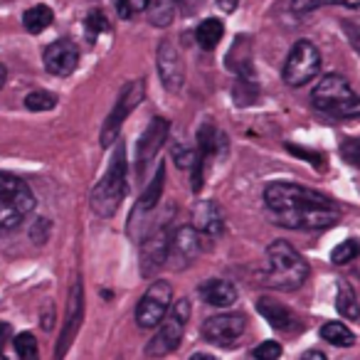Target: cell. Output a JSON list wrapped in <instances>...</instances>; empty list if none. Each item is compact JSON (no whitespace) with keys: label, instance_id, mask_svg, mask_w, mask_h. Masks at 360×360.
Instances as JSON below:
<instances>
[{"label":"cell","instance_id":"cell-1","mask_svg":"<svg viewBox=\"0 0 360 360\" xmlns=\"http://www.w3.org/2000/svg\"><path fill=\"white\" fill-rule=\"evenodd\" d=\"M264 205L271 220L289 230H323L340 220V207L330 198L296 183H269Z\"/></svg>","mask_w":360,"mask_h":360},{"label":"cell","instance_id":"cell-2","mask_svg":"<svg viewBox=\"0 0 360 360\" xmlns=\"http://www.w3.org/2000/svg\"><path fill=\"white\" fill-rule=\"evenodd\" d=\"M309 279V264L306 259L284 240H276L266 250V271L262 284L276 291H294Z\"/></svg>","mask_w":360,"mask_h":360},{"label":"cell","instance_id":"cell-3","mask_svg":"<svg viewBox=\"0 0 360 360\" xmlns=\"http://www.w3.org/2000/svg\"><path fill=\"white\" fill-rule=\"evenodd\" d=\"M126 146L119 143L109 160V168L91 191V210L99 217H111L124 202L129 186H126Z\"/></svg>","mask_w":360,"mask_h":360},{"label":"cell","instance_id":"cell-4","mask_svg":"<svg viewBox=\"0 0 360 360\" xmlns=\"http://www.w3.org/2000/svg\"><path fill=\"white\" fill-rule=\"evenodd\" d=\"M311 101L319 111L335 119H360V96L340 75H326L311 91Z\"/></svg>","mask_w":360,"mask_h":360},{"label":"cell","instance_id":"cell-5","mask_svg":"<svg viewBox=\"0 0 360 360\" xmlns=\"http://www.w3.org/2000/svg\"><path fill=\"white\" fill-rule=\"evenodd\" d=\"M35 210V195L25 180L0 173V232L15 230Z\"/></svg>","mask_w":360,"mask_h":360},{"label":"cell","instance_id":"cell-6","mask_svg":"<svg viewBox=\"0 0 360 360\" xmlns=\"http://www.w3.org/2000/svg\"><path fill=\"white\" fill-rule=\"evenodd\" d=\"M191 311H193V306L188 299H178L175 304H170L168 314H165L163 321L155 326V328H158L155 335L148 340V345H146V355L158 358V355L173 353V350L180 345V340H183L188 319H191Z\"/></svg>","mask_w":360,"mask_h":360},{"label":"cell","instance_id":"cell-7","mask_svg":"<svg viewBox=\"0 0 360 360\" xmlns=\"http://www.w3.org/2000/svg\"><path fill=\"white\" fill-rule=\"evenodd\" d=\"M170 215H173V210H170ZM170 215L158 217L155 225H148L141 235V274L143 276H153L160 266H165V255H168L170 235H173Z\"/></svg>","mask_w":360,"mask_h":360},{"label":"cell","instance_id":"cell-8","mask_svg":"<svg viewBox=\"0 0 360 360\" xmlns=\"http://www.w3.org/2000/svg\"><path fill=\"white\" fill-rule=\"evenodd\" d=\"M319 72H321L319 47L311 40L294 42V47H291L289 57H286V62H284V70H281L284 84L304 86V84H309L314 77H319Z\"/></svg>","mask_w":360,"mask_h":360},{"label":"cell","instance_id":"cell-9","mask_svg":"<svg viewBox=\"0 0 360 360\" xmlns=\"http://www.w3.org/2000/svg\"><path fill=\"white\" fill-rule=\"evenodd\" d=\"M143 96H146V86H143V82H141V79L131 82V84H126L124 89H121L114 109H111V114L106 116L104 126H101L99 141H101V146H104V148H106V146L116 143V139H119V134H121V126L126 124V119L131 116V111H134L136 106L143 101Z\"/></svg>","mask_w":360,"mask_h":360},{"label":"cell","instance_id":"cell-10","mask_svg":"<svg viewBox=\"0 0 360 360\" xmlns=\"http://www.w3.org/2000/svg\"><path fill=\"white\" fill-rule=\"evenodd\" d=\"M170 301H173V289L168 281H153L136 306V323L141 328H155L168 314Z\"/></svg>","mask_w":360,"mask_h":360},{"label":"cell","instance_id":"cell-11","mask_svg":"<svg viewBox=\"0 0 360 360\" xmlns=\"http://www.w3.org/2000/svg\"><path fill=\"white\" fill-rule=\"evenodd\" d=\"M202 252V235L195 227H178L170 235V245H168V255H165V266L180 271L191 266L193 262L200 257Z\"/></svg>","mask_w":360,"mask_h":360},{"label":"cell","instance_id":"cell-12","mask_svg":"<svg viewBox=\"0 0 360 360\" xmlns=\"http://www.w3.org/2000/svg\"><path fill=\"white\" fill-rule=\"evenodd\" d=\"M227 150V136L215 129V124H202L198 131V163L193 165V191H200L205 183V163L215 155H222Z\"/></svg>","mask_w":360,"mask_h":360},{"label":"cell","instance_id":"cell-13","mask_svg":"<svg viewBox=\"0 0 360 360\" xmlns=\"http://www.w3.org/2000/svg\"><path fill=\"white\" fill-rule=\"evenodd\" d=\"M163 183H165V165H158L153 180L148 183V188L143 191V195L139 198L134 212H131L129 227H126V232H129L131 240H136V230H139V225H143V232H146V227H148L150 215H153V210L160 202V195H163Z\"/></svg>","mask_w":360,"mask_h":360},{"label":"cell","instance_id":"cell-14","mask_svg":"<svg viewBox=\"0 0 360 360\" xmlns=\"http://www.w3.org/2000/svg\"><path fill=\"white\" fill-rule=\"evenodd\" d=\"M158 77L163 82V86L168 91H180L186 84V62L180 57V52L175 50V45L170 40H163L158 45Z\"/></svg>","mask_w":360,"mask_h":360},{"label":"cell","instance_id":"cell-15","mask_svg":"<svg viewBox=\"0 0 360 360\" xmlns=\"http://www.w3.org/2000/svg\"><path fill=\"white\" fill-rule=\"evenodd\" d=\"M247 328V319L242 314L212 316L202 323V338L212 345H232Z\"/></svg>","mask_w":360,"mask_h":360},{"label":"cell","instance_id":"cell-16","mask_svg":"<svg viewBox=\"0 0 360 360\" xmlns=\"http://www.w3.org/2000/svg\"><path fill=\"white\" fill-rule=\"evenodd\" d=\"M168 131L170 124L160 116H155L153 121L148 124V129L143 131L139 141V148H136V168H139V175H143V170L153 163V158L160 153L163 143L168 141Z\"/></svg>","mask_w":360,"mask_h":360},{"label":"cell","instance_id":"cell-17","mask_svg":"<svg viewBox=\"0 0 360 360\" xmlns=\"http://www.w3.org/2000/svg\"><path fill=\"white\" fill-rule=\"evenodd\" d=\"M45 70L55 77H70L79 65V50L72 40H55L42 52Z\"/></svg>","mask_w":360,"mask_h":360},{"label":"cell","instance_id":"cell-18","mask_svg":"<svg viewBox=\"0 0 360 360\" xmlns=\"http://www.w3.org/2000/svg\"><path fill=\"white\" fill-rule=\"evenodd\" d=\"M82 319H84V291H82V281H75L70 291V301H67V321H65V330L60 335V345H57L55 355L62 358V355L70 350L72 340H75L77 330L82 326Z\"/></svg>","mask_w":360,"mask_h":360},{"label":"cell","instance_id":"cell-19","mask_svg":"<svg viewBox=\"0 0 360 360\" xmlns=\"http://www.w3.org/2000/svg\"><path fill=\"white\" fill-rule=\"evenodd\" d=\"M193 227L202 237H220L225 232V212L215 200L198 202L195 212H193Z\"/></svg>","mask_w":360,"mask_h":360},{"label":"cell","instance_id":"cell-20","mask_svg":"<svg viewBox=\"0 0 360 360\" xmlns=\"http://www.w3.org/2000/svg\"><path fill=\"white\" fill-rule=\"evenodd\" d=\"M257 311L274 326L276 330H296L299 328V319L291 309H286L284 304L274 299H259L257 301Z\"/></svg>","mask_w":360,"mask_h":360},{"label":"cell","instance_id":"cell-21","mask_svg":"<svg viewBox=\"0 0 360 360\" xmlns=\"http://www.w3.org/2000/svg\"><path fill=\"white\" fill-rule=\"evenodd\" d=\"M200 296L210 306H217V309H230V306L237 301V289L225 279H210L200 286Z\"/></svg>","mask_w":360,"mask_h":360},{"label":"cell","instance_id":"cell-22","mask_svg":"<svg viewBox=\"0 0 360 360\" xmlns=\"http://www.w3.org/2000/svg\"><path fill=\"white\" fill-rule=\"evenodd\" d=\"M143 13L153 27H168L175 18V0H146Z\"/></svg>","mask_w":360,"mask_h":360},{"label":"cell","instance_id":"cell-23","mask_svg":"<svg viewBox=\"0 0 360 360\" xmlns=\"http://www.w3.org/2000/svg\"><path fill=\"white\" fill-rule=\"evenodd\" d=\"M222 35H225V25H222L217 18H207V20H202L200 25L195 27V40L202 50H215V47L220 45Z\"/></svg>","mask_w":360,"mask_h":360},{"label":"cell","instance_id":"cell-24","mask_svg":"<svg viewBox=\"0 0 360 360\" xmlns=\"http://www.w3.org/2000/svg\"><path fill=\"white\" fill-rule=\"evenodd\" d=\"M52 20H55V13H52L50 6H32L30 11H25V15H22V25H25V30L30 32V35L45 32L47 27L52 25Z\"/></svg>","mask_w":360,"mask_h":360},{"label":"cell","instance_id":"cell-25","mask_svg":"<svg viewBox=\"0 0 360 360\" xmlns=\"http://www.w3.org/2000/svg\"><path fill=\"white\" fill-rule=\"evenodd\" d=\"M335 309L343 319L348 321H358L360 319V306L358 299H355V291L350 289V284L340 281L338 284V294H335Z\"/></svg>","mask_w":360,"mask_h":360},{"label":"cell","instance_id":"cell-26","mask_svg":"<svg viewBox=\"0 0 360 360\" xmlns=\"http://www.w3.org/2000/svg\"><path fill=\"white\" fill-rule=\"evenodd\" d=\"M321 338L328 340L330 345H338V348H350V345L355 343L353 330H350L345 323H340V321H328V323H323Z\"/></svg>","mask_w":360,"mask_h":360},{"label":"cell","instance_id":"cell-27","mask_svg":"<svg viewBox=\"0 0 360 360\" xmlns=\"http://www.w3.org/2000/svg\"><path fill=\"white\" fill-rule=\"evenodd\" d=\"M326 6H340V8H350V11H358L360 0H294L296 13H311Z\"/></svg>","mask_w":360,"mask_h":360},{"label":"cell","instance_id":"cell-28","mask_svg":"<svg viewBox=\"0 0 360 360\" xmlns=\"http://www.w3.org/2000/svg\"><path fill=\"white\" fill-rule=\"evenodd\" d=\"M22 104H25L27 111H52L57 106V96L52 94V91L37 89V91H30Z\"/></svg>","mask_w":360,"mask_h":360},{"label":"cell","instance_id":"cell-29","mask_svg":"<svg viewBox=\"0 0 360 360\" xmlns=\"http://www.w3.org/2000/svg\"><path fill=\"white\" fill-rule=\"evenodd\" d=\"M106 30H109V20H106V15L101 11H91L89 15L84 18V32H86V40L89 42H94L96 37Z\"/></svg>","mask_w":360,"mask_h":360},{"label":"cell","instance_id":"cell-30","mask_svg":"<svg viewBox=\"0 0 360 360\" xmlns=\"http://www.w3.org/2000/svg\"><path fill=\"white\" fill-rule=\"evenodd\" d=\"M170 153H173L175 165H178V168H183V170H193V165L198 163V148H193V146L173 143Z\"/></svg>","mask_w":360,"mask_h":360},{"label":"cell","instance_id":"cell-31","mask_svg":"<svg viewBox=\"0 0 360 360\" xmlns=\"http://www.w3.org/2000/svg\"><path fill=\"white\" fill-rule=\"evenodd\" d=\"M358 255H360V242L350 237V240H345L343 245H338L330 252V262H333V264H348V262H353Z\"/></svg>","mask_w":360,"mask_h":360},{"label":"cell","instance_id":"cell-32","mask_svg":"<svg viewBox=\"0 0 360 360\" xmlns=\"http://www.w3.org/2000/svg\"><path fill=\"white\" fill-rule=\"evenodd\" d=\"M13 345H15V353L20 355L22 360H32L37 358V340L32 333H18L15 340H13Z\"/></svg>","mask_w":360,"mask_h":360},{"label":"cell","instance_id":"cell-33","mask_svg":"<svg viewBox=\"0 0 360 360\" xmlns=\"http://www.w3.org/2000/svg\"><path fill=\"white\" fill-rule=\"evenodd\" d=\"M114 8L121 20H131L146 11V0H114Z\"/></svg>","mask_w":360,"mask_h":360},{"label":"cell","instance_id":"cell-34","mask_svg":"<svg viewBox=\"0 0 360 360\" xmlns=\"http://www.w3.org/2000/svg\"><path fill=\"white\" fill-rule=\"evenodd\" d=\"M340 158L360 170V139H345L340 143Z\"/></svg>","mask_w":360,"mask_h":360},{"label":"cell","instance_id":"cell-35","mask_svg":"<svg viewBox=\"0 0 360 360\" xmlns=\"http://www.w3.org/2000/svg\"><path fill=\"white\" fill-rule=\"evenodd\" d=\"M286 148H289V153L299 155V158L311 160V163H314V168H316V170H323V168H326V155L314 153V150H309V148H299V146H294V143H286Z\"/></svg>","mask_w":360,"mask_h":360},{"label":"cell","instance_id":"cell-36","mask_svg":"<svg viewBox=\"0 0 360 360\" xmlns=\"http://www.w3.org/2000/svg\"><path fill=\"white\" fill-rule=\"evenodd\" d=\"M252 355H255V358H259V360H274V358H279V355H281V345L274 343V340H266V343L257 345V348L252 350Z\"/></svg>","mask_w":360,"mask_h":360},{"label":"cell","instance_id":"cell-37","mask_svg":"<svg viewBox=\"0 0 360 360\" xmlns=\"http://www.w3.org/2000/svg\"><path fill=\"white\" fill-rule=\"evenodd\" d=\"M47 235H50V220H45V217H42V220H37V225L30 230V237L37 242V245H45Z\"/></svg>","mask_w":360,"mask_h":360},{"label":"cell","instance_id":"cell-38","mask_svg":"<svg viewBox=\"0 0 360 360\" xmlns=\"http://www.w3.org/2000/svg\"><path fill=\"white\" fill-rule=\"evenodd\" d=\"M237 6H240V0H217V8L222 13H235Z\"/></svg>","mask_w":360,"mask_h":360},{"label":"cell","instance_id":"cell-39","mask_svg":"<svg viewBox=\"0 0 360 360\" xmlns=\"http://www.w3.org/2000/svg\"><path fill=\"white\" fill-rule=\"evenodd\" d=\"M8 338H11V326L0 323V355H3V348H6Z\"/></svg>","mask_w":360,"mask_h":360},{"label":"cell","instance_id":"cell-40","mask_svg":"<svg viewBox=\"0 0 360 360\" xmlns=\"http://www.w3.org/2000/svg\"><path fill=\"white\" fill-rule=\"evenodd\" d=\"M348 37H350V45H353L355 52L360 55V30L358 27H348Z\"/></svg>","mask_w":360,"mask_h":360},{"label":"cell","instance_id":"cell-41","mask_svg":"<svg viewBox=\"0 0 360 360\" xmlns=\"http://www.w3.org/2000/svg\"><path fill=\"white\" fill-rule=\"evenodd\" d=\"M304 358H316V360H326V355L321 350H306Z\"/></svg>","mask_w":360,"mask_h":360},{"label":"cell","instance_id":"cell-42","mask_svg":"<svg viewBox=\"0 0 360 360\" xmlns=\"http://www.w3.org/2000/svg\"><path fill=\"white\" fill-rule=\"evenodd\" d=\"M6 82H8V70H6V65H0V89H3Z\"/></svg>","mask_w":360,"mask_h":360}]
</instances>
